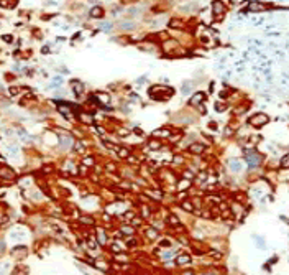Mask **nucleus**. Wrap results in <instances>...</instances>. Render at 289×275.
Wrapping results in <instances>:
<instances>
[{
	"mask_svg": "<svg viewBox=\"0 0 289 275\" xmlns=\"http://www.w3.org/2000/svg\"><path fill=\"white\" fill-rule=\"evenodd\" d=\"M173 88H168V86H153L150 88V97L155 101H168L169 96H173Z\"/></svg>",
	"mask_w": 289,
	"mask_h": 275,
	"instance_id": "nucleus-1",
	"label": "nucleus"
},
{
	"mask_svg": "<svg viewBox=\"0 0 289 275\" xmlns=\"http://www.w3.org/2000/svg\"><path fill=\"white\" fill-rule=\"evenodd\" d=\"M268 122H270V117H268L265 112H256L255 115H251V117L248 119V124H250L251 127H256V129L266 125Z\"/></svg>",
	"mask_w": 289,
	"mask_h": 275,
	"instance_id": "nucleus-2",
	"label": "nucleus"
},
{
	"mask_svg": "<svg viewBox=\"0 0 289 275\" xmlns=\"http://www.w3.org/2000/svg\"><path fill=\"white\" fill-rule=\"evenodd\" d=\"M245 158H247V163L250 168H258L260 163H261V155H260L258 152H255V150H248L247 153H245Z\"/></svg>",
	"mask_w": 289,
	"mask_h": 275,
	"instance_id": "nucleus-3",
	"label": "nucleus"
},
{
	"mask_svg": "<svg viewBox=\"0 0 289 275\" xmlns=\"http://www.w3.org/2000/svg\"><path fill=\"white\" fill-rule=\"evenodd\" d=\"M212 13L214 17H220L225 13V5L222 0H214L212 2Z\"/></svg>",
	"mask_w": 289,
	"mask_h": 275,
	"instance_id": "nucleus-4",
	"label": "nucleus"
},
{
	"mask_svg": "<svg viewBox=\"0 0 289 275\" xmlns=\"http://www.w3.org/2000/svg\"><path fill=\"white\" fill-rule=\"evenodd\" d=\"M206 150H207V147L204 145V143H199V142H196V143H192V145L187 147V152L197 153V155H201V153H202V152H206Z\"/></svg>",
	"mask_w": 289,
	"mask_h": 275,
	"instance_id": "nucleus-5",
	"label": "nucleus"
},
{
	"mask_svg": "<svg viewBox=\"0 0 289 275\" xmlns=\"http://www.w3.org/2000/svg\"><path fill=\"white\" fill-rule=\"evenodd\" d=\"M228 168L232 170V172H242V161L237 160V158H232V160L228 161Z\"/></svg>",
	"mask_w": 289,
	"mask_h": 275,
	"instance_id": "nucleus-6",
	"label": "nucleus"
},
{
	"mask_svg": "<svg viewBox=\"0 0 289 275\" xmlns=\"http://www.w3.org/2000/svg\"><path fill=\"white\" fill-rule=\"evenodd\" d=\"M171 132H173V129H161V130H155V132H153V135H155V137L169 138V137H171Z\"/></svg>",
	"mask_w": 289,
	"mask_h": 275,
	"instance_id": "nucleus-7",
	"label": "nucleus"
},
{
	"mask_svg": "<svg viewBox=\"0 0 289 275\" xmlns=\"http://www.w3.org/2000/svg\"><path fill=\"white\" fill-rule=\"evenodd\" d=\"M248 10H250V12H263V10H266V7H265L263 4H260V2H250Z\"/></svg>",
	"mask_w": 289,
	"mask_h": 275,
	"instance_id": "nucleus-8",
	"label": "nucleus"
},
{
	"mask_svg": "<svg viewBox=\"0 0 289 275\" xmlns=\"http://www.w3.org/2000/svg\"><path fill=\"white\" fill-rule=\"evenodd\" d=\"M91 17L92 18H102L104 17V8L99 7V5H97V7H92L91 8Z\"/></svg>",
	"mask_w": 289,
	"mask_h": 275,
	"instance_id": "nucleus-9",
	"label": "nucleus"
},
{
	"mask_svg": "<svg viewBox=\"0 0 289 275\" xmlns=\"http://www.w3.org/2000/svg\"><path fill=\"white\" fill-rule=\"evenodd\" d=\"M204 97H206V96L202 94V92H197V94L192 96V99L189 101V104H191V106H199V104L204 101Z\"/></svg>",
	"mask_w": 289,
	"mask_h": 275,
	"instance_id": "nucleus-10",
	"label": "nucleus"
},
{
	"mask_svg": "<svg viewBox=\"0 0 289 275\" xmlns=\"http://www.w3.org/2000/svg\"><path fill=\"white\" fill-rule=\"evenodd\" d=\"M79 120H81L82 124H86V125H92V124H94V119H92V115H89L87 112H86V114H84V112H82V114H79Z\"/></svg>",
	"mask_w": 289,
	"mask_h": 275,
	"instance_id": "nucleus-11",
	"label": "nucleus"
},
{
	"mask_svg": "<svg viewBox=\"0 0 289 275\" xmlns=\"http://www.w3.org/2000/svg\"><path fill=\"white\" fill-rule=\"evenodd\" d=\"M148 147H150L151 150H160L163 145H161V142H160V140H156V138H150V140H148Z\"/></svg>",
	"mask_w": 289,
	"mask_h": 275,
	"instance_id": "nucleus-12",
	"label": "nucleus"
},
{
	"mask_svg": "<svg viewBox=\"0 0 289 275\" xmlns=\"http://www.w3.org/2000/svg\"><path fill=\"white\" fill-rule=\"evenodd\" d=\"M59 142H61V145L66 147V148H69V147H72V143H74V140H72V137H61L59 138Z\"/></svg>",
	"mask_w": 289,
	"mask_h": 275,
	"instance_id": "nucleus-13",
	"label": "nucleus"
},
{
	"mask_svg": "<svg viewBox=\"0 0 289 275\" xmlns=\"http://www.w3.org/2000/svg\"><path fill=\"white\" fill-rule=\"evenodd\" d=\"M117 155L120 158H128L130 157V150L125 148V147H118V148H117Z\"/></svg>",
	"mask_w": 289,
	"mask_h": 275,
	"instance_id": "nucleus-14",
	"label": "nucleus"
},
{
	"mask_svg": "<svg viewBox=\"0 0 289 275\" xmlns=\"http://www.w3.org/2000/svg\"><path fill=\"white\" fill-rule=\"evenodd\" d=\"M95 97H99V102H109V101H110V96H109V94H104V92H97V94H95Z\"/></svg>",
	"mask_w": 289,
	"mask_h": 275,
	"instance_id": "nucleus-15",
	"label": "nucleus"
},
{
	"mask_svg": "<svg viewBox=\"0 0 289 275\" xmlns=\"http://www.w3.org/2000/svg\"><path fill=\"white\" fill-rule=\"evenodd\" d=\"M0 173H2L4 176H7V180H12V178H13V172L8 170V168H2V170H0Z\"/></svg>",
	"mask_w": 289,
	"mask_h": 275,
	"instance_id": "nucleus-16",
	"label": "nucleus"
},
{
	"mask_svg": "<svg viewBox=\"0 0 289 275\" xmlns=\"http://www.w3.org/2000/svg\"><path fill=\"white\" fill-rule=\"evenodd\" d=\"M281 166L283 168H289V153H286L284 157L281 158Z\"/></svg>",
	"mask_w": 289,
	"mask_h": 275,
	"instance_id": "nucleus-17",
	"label": "nucleus"
},
{
	"mask_svg": "<svg viewBox=\"0 0 289 275\" xmlns=\"http://www.w3.org/2000/svg\"><path fill=\"white\" fill-rule=\"evenodd\" d=\"M189 255H179V259H178V264L179 265H183V264H189Z\"/></svg>",
	"mask_w": 289,
	"mask_h": 275,
	"instance_id": "nucleus-18",
	"label": "nucleus"
},
{
	"mask_svg": "<svg viewBox=\"0 0 289 275\" xmlns=\"http://www.w3.org/2000/svg\"><path fill=\"white\" fill-rule=\"evenodd\" d=\"M82 91H84L82 84H81V82H74V92H76V96H79Z\"/></svg>",
	"mask_w": 289,
	"mask_h": 275,
	"instance_id": "nucleus-19",
	"label": "nucleus"
},
{
	"mask_svg": "<svg viewBox=\"0 0 289 275\" xmlns=\"http://www.w3.org/2000/svg\"><path fill=\"white\" fill-rule=\"evenodd\" d=\"M74 148H76L77 152H81V153H82L84 150H86V147H84V143H82V142H74Z\"/></svg>",
	"mask_w": 289,
	"mask_h": 275,
	"instance_id": "nucleus-20",
	"label": "nucleus"
},
{
	"mask_svg": "<svg viewBox=\"0 0 289 275\" xmlns=\"http://www.w3.org/2000/svg\"><path fill=\"white\" fill-rule=\"evenodd\" d=\"M94 157H86V158H84V161H82V163L84 165H86V166H92V165H94Z\"/></svg>",
	"mask_w": 289,
	"mask_h": 275,
	"instance_id": "nucleus-21",
	"label": "nucleus"
},
{
	"mask_svg": "<svg viewBox=\"0 0 289 275\" xmlns=\"http://www.w3.org/2000/svg\"><path fill=\"white\" fill-rule=\"evenodd\" d=\"M169 27H173V28H179V27H183V22H178V20H171V22H169Z\"/></svg>",
	"mask_w": 289,
	"mask_h": 275,
	"instance_id": "nucleus-22",
	"label": "nucleus"
},
{
	"mask_svg": "<svg viewBox=\"0 0 289 275\" xmlns=\"http://www.w3.org/2000/svg\"><path fill=\"white\" fill-rule=\"evenodd\" d=\"M181 91H183V94H187V92L191 91V86H189V82H186V84H183V89H181Z\"/></svg>",
	"mask_w": 289,
	"mask_h": 275,
	"instance_id": "nucleus-23",
	"label": "nucleus"
},
{
	"mask_svg": "<svg viewBox=\"0 0 289 275\" xmlns=\"http://www.w3.org/2000/svg\"><path fill=\"white\" fill-rule=\"evenodd\" d=\"M224 109H225V104H220V102H217V104H215V111H217V112H222Z\"/></svg>",
	"mask_w": 289,
	"mask_h": 275,
	"instance_id": "nucleus-24",
	"label": "nucleus"
},
{
	"mask_svg": "<svg viewBox=\"0 0 289 275\" xmlns=\"http://www.w3.org/2000/svg\"><path fill=\"white\" fill-rule=\"evenodd\" d=\"M102 30L110 31V30H112V25H110V23H104V25H102Z\"/></svg>",
	"mask_w": 289,
	"mask_h": 275,
	"instance_id": "nucleus-25",
	"label": "nucleus"
},
{
	"mask_svg": "<svg viewBox=\"0 0 289 275\" xmlns=\"http://www.w3.org/2000/svg\"><path fill=\"white\" fill-rule=\"evenodd\" d=\"M123 234H133V227H123Z\"/></svg>",
	"mask_w": 289,
	"mask_h": 275,
	"instance_id": "nucleus-26",
	"label": "nucleus"
},
{
	"mask_svg": "<svg viewBox=\"0 0 289 275\" xmlns=\"http://www.w3.org/2000/svg\"><path fill=\"white\" fill-rule=\"evenodd\" d=\"M183 208H186L187 211H192V206H191V203H183Z\"/></svg>",
	"mask_w": 289,
	"mask_h": 275,
	"instance_id": "nucleus-27",
	"label": "nucleus"
},
{
	"mask_svg": "<svg viewBox=\"0 0 289 275\" xmlns=\"http://www.w3.org/2000/svg\"><path fill=\"white\" fill-rule=\"evenodd\" d=\"M107 170H110V172H115V166H114V163H107Z\"/></svg>",
	"mask_w": 289,
	"mask_h": 275,
	"instance_id": "nucleus-28",
	"label": "nucleus"
}]
</instances>
